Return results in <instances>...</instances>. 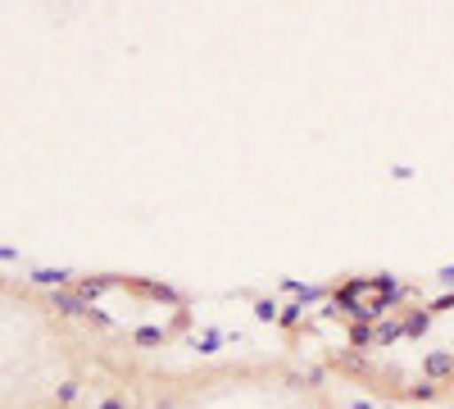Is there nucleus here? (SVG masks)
Instances as JSON below:
<instances>
[{
    "instance_id": "nucleus-1",
    "label": "nucleus",
    "mask_w": 454,
    "mask_h": 409,
    "mask_svg": "<svg viewBox=\"0 0 454 409\" xmlns=\"http://www.w3.org/2000/svg\"><path fill=\"white\" fill-rule=\"evenodd\" d=\"M114 287L119 278H0V409H96L192 327L173 287L132 278L128 314Z\"/></svg>"
},
{
    "instance_id": "nucleus-2",
    "label": "nucleus",
    "mask_w": 454,
    "mask_h": 409,
    "mask_svg": "<svg viewBox=\"0 0 454 409\" xmlns=\"http://www.w3.org/2000/svg\"><path fill=\"white\" fill-rule=\"evenodd\" d=\"M327 378L391 405L454 396V287L427 291L400 278H350L286 314Z\"/></svg>"
}]
</instances>
